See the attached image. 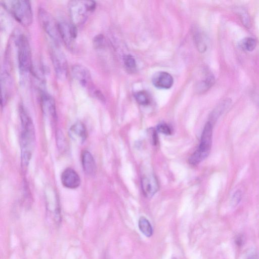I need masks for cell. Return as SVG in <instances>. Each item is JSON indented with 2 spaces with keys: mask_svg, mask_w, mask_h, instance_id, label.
Instances as JSON below:
<instances>
[{
  "mask_svg": "<svg viewBox=\"0 0 259 259\" xmlns=\"http://www.w3.org/2000/svg\"><path fill=\"white\" fill-rule=\"evenodd\" d=\"M21 123L20 146L21 162L23 167L28 165L31 157L35 142L34 128L31 118L25 108L21 105L19 108Z\"/></svg>",
  "mask_w": 259,
  "mask_h": 259,
  "instance_id": "obj_1",
  "label": "cell"
},
{
  "mask_svg": "<svg viewBox=\"0 0 259 259\" xmlns=\"http://www.w3.org/2000/svg\"><path fill=\"white\" fill-rule=\"evenodd\" d=\"M2 6L19 23L24 26H29L33 20L30 3L26 0H8L1 1Z\"/></svg>",
  "mask_w": 259,
  "mask_h": 259,
  "instance_id": "obj_2",
  "label": "cell"
},
{
  "mask_svg": "<svg viewBox=\"0 0 259 259\" xmlns=\"http://www.w3.org/2000/svg\"><path fill=\"white\" fill-rule=\"evenodd\" d=\"M95 8L96 3L94 1H70L68 9L71 22L76 27L83 25Z\"/></svg>",
  "mask_w": 259,
  "mask_h": 259,
  "instance_id": "obj_3",
  "label": "cell"
},
{
  "mask_svg": "<svg viewBox=\"0 0 259 259\" xmlns=\"http://www.w3.org/2000/svg\"><path fill=\"white\" fill-rule=\"evenodd\" d=\"M212 136V125L208 121L203 128L198 148L189 159L190 164L197 165L208 156L211 147Z\"/></svg>",
  "mask_w": 259,
  "mask_h": 259,
  "instance_id": "obj_4",
  "label": "cell"
},
{
  "mask_svg": "<svg viewBox=\"0 0 259 259\" xmlns=\"http://www.w3.org/2000/svg\"><path fill=\"white\" fill-rule=\"evenodd\" d=\"M18 48V60L21 74L26 75L32 70L31 53L29 41L23 34H20L16 40Z\"/></svg>",
  "mask_w": 259,
  "mask_h": 259,
  "instance_id": "obj_5",
  "label": "cell"
},
{
  "mask_svg": "<svg viewBox=\"0 0 259 259\" xmlns=\"http://www.w3.org/2000/svg\"><path fill=\"white\" fill-rule=\"evenodd\" d=\"M38 17L40 24L54 43L58 45L61 41L57 23L52 16L45 9L40 8L38 10Z\"/></svg>",
  "mask_w": 259,
  "mask_h": 259,
  "instance_id": "obj_6",
  "label": "cell"
},
{
  "mask_svg": "<svg viewBox=\"0 0 259 259\" xmlns=\"http://www.w3.org/2000/svg\"><path fill=\"white\" fill-rule=\"evenodd\" d=\"M51 58L57 77L60 80L66 79L67 75V62L63 52L58 45L55 44L51 49Z\"/></svg>",
  "mask_w": 259,
  "mask_h": 259,
  "instance_id": "obj_7",
  "label": "cell"
},
{
  "mask_svg": "<svg viewBox=\"0 0 259 259\" xmlns=\"http://www.w3.org/2000/svg\"><path fill=\"white\" fill-rule=\"evenodd\" d=\"M58 27L61 41L68 48L73 49L77 37V27L71 22L61 21Z\"/></svg>",
  "mask_w": 259,
  "mask_h": 259,
  "instance_id": "obj_8",
  "label": "cell"
},
{
  "mask_svg": "<svg viewBox=\"0 0 259 259\" xmlns=\"http://www.w3.org/2000/svg\"><path fill=\"white\" fill-rule=\"evenodd\" d=\"M41 110L45 116L51 121L57 119L56 107L55 100L49 93L41 91L40 97Z\"/></svg>",
  "mask_w": 259,
  "mask_h": 259,
  "instance_id": "obj_9",
  "label": "cell"
},
{
  "mask_svg": "<svg viewBox=\"0 0 259 259\" xmlns=\"http://www.w3.org/2000/svg\"><path fill=\"white\" fill-rule=\"evenodd\" d=\"M71 72L74 78L82 86L89 87L90 90L94 88L90 71L85 66L81 64H75L72 66Z\"/></svg>",
  "mask_w": 259,
  "mask_h": 259,
  "instance_id": "obj_10",
  "label": "cell"
},
{
  "mask_svg": "<svg viewBox=\"0 0 259 259\" xmlns=\"http://www.w3.org/2000/svg\"><path fill=\"white\" fill-rule=\"evenodd\" d=\"M141 187L144 195L147 198L152 197L158 190L159 184L153 174H145L141 177Z\"/></svg>",
  "mask_w": 259,
  "mask_h": 259,
  "instance_id": "obj_11",
  "label": "cell"
},
{
  "mask_svg": "<svg viewBox=\"0 0 259 259\" xmlns=\"http://www.w3.org/2000/svg\"><path fill=\"white\" fill-rule=\"evenodd\" d=\"M61 181L62 185L68 189H76L80 184V179L75 170L68 167L62 173Z\"/></svg>",
  "mask_w": 259,
  "mask_h": 259,
  "instance_id": "obj_12",
  "label": "cell"
},
{
  "mask_svg": "<svg viewBox=\"0 0 259 259\" xmlns=\"http://www.w3.org/2000/svg\"><path fill=\"white\" fill-rule=\"evenodd\" d=\"M152 83L159 89H168L173 84V78L171 75L166 72H159L155 73L152 77Z\"/></svg>",
  "mask_w": 259,
  "mask_h": 259,
  "instance_id": "obj_13",
  "label": "cell"
},
{
  "mask_svg": "<svg viewBox=\"0 0 259 259\" xmlns=\"http://www.w3.org/2000/svg\"><path fill=\"white\" fill-rule=\"evenodd\" d=\"M69 135L74 140L83 143L87 137V131L84 124L80 121L75 122L70 127Z\"/></svg>",
  "mask_w": 259,
  "mask_h": 259,
  "instance_id": "obj_14",
  "label": "cell"
},
{
  "mask_svg": "<svg viewBox=\"0 0 259 259\" xmlns=\"http://www.w3.org/2000/svg\"><path fill=\"white\" fill-rule=\"evenodd\" d=\"M81 161L84 172L89 176H94L96 171V165L92 154L87 150L82 151Z\"/></svg>",
  "mask_w": 259,
  "mask_h": 259,
  "instance_id": "obj_15",
  "label": "cell"
},
{
  "mask_svg": "<svg viewBox=\"0 0 259 259\" xmlns=\"http://www.w3.org/2000/svg\"><path fill=\"white\" fill-rule=\"evenodd\" d=\"M1 106H4L9 97L11 88L12 86V80L11 76L6 71H4L1 74Z\"/></svg>",
  "mask_w": 259,
  "mask_h": 259,
  "instance_id": "obj_16",
  "label": "cell"
},
{
  "mask_svg": "<svg viewBox=\"0 0 259 259\" xmlns=\"http://www.w3.org/2000/svg\"><path fill=\"white\" fill-rule=\"evenodd\" d=\"M232 103L230 98H226L219 103L213 110L209 116V120L212 125L214 124L218 118L230 107Z\"/></svg>",
  "mask_w": 259,
  "mask_h": 259,
  "instance_id": "obj_17",
  "label": "cell"
},
{
  "mask_svg": "<svg viewBox=\"0 0 259 259\" xmlns=\"http://www.w3.org/2000/svg\"><path fill=\"white\" fill-rule=\"evenodd\" d=\"M140 231L146 237H151L153 234V228L149 221L144 217L140 218L138 222Z\"/></svg>",
  "mask_w": 259,
  "mask_h": 259,
  "instance_id": "obj_18",
  "label": "cell"
},
{
  "mask_svg": "<svg viewBox=\"0 0 259 259\" xmlns=\"http://www.w3.org/2000/svg\"><path fill=\"white\" fill-rule=\"evenodd\" d=\"M256 44V41L254 38L248 37L242 40L241 46L243 50L251 52L255 49Z\"/></svg>",
  "mask_w": 259,
  "mask_h": 259,
  "instance_id": "obj_19",
  "label": "cell"
},
{
  "mask_svg": "<svg viewBox=\"0 0 259 259\" xmlns=\"http://www.w3.org/2000/svg\"><path fill=\"white\" fill-rule=\"evenodd\" d=\"M135 97L137 102L142 105H147L150 103V97L145 91H140L136 93Z\"/></svg>",
  "mask_w": 259,
  "mask_h": 259,
  "instance_id": "obj_20",
  "label": "cell"
},
{
  "mask_svg": "<svg viewBox=\"0 0 259 259\" xmlns=\"http://www.w3.org/2000/svg\"><path fill=\"white\" fill-rule=\"evenodd\" d=\"M124 63L126 68L133 71L136 68V63L134 58L131 55H127L124 58Z\"/></svg>",
  "mask_w": 259,
  "mask_h": 259,
  "instance_id": "obj_21",
  "label": "cell"
},
{
  "mask_svg": "<svg viewBox=\"0 0 259 259\" xmlns=\"http://www.w3.org/2000/svg\"><path fill=\"white\" fill-rule=\"evenodd\" d=\"M242 198V191L238 189L235 191L233 194L232 196L231 199V205L235 207L237 206L241 201Z\"/></svg>",
  "mask_w": 259,
  "mask_h": 259,
  "instance_id": "obj_22",
  "label": "cell"
},
{
  "mask_svg": "<svg viewBox=\"0 0 259 259\" xmlns=\"http://www.w3.org/2000/svg\"><path fill=\"white\" fill-rule=\"evenodd\" d=\"M157 130L161 133L166 135H169L171 134L170 127L166 123H160L157 126Z\"/></svg>",
  "mask_w": 259,
  "mask_h": 259,
  "instance_id": "obj_23",
  "label": "cell"
},
{
  "mask_svg": "<svg viewBox=\"0 0 259 259\" xmlns=\"http://www.w3.org/2000/svg\"><path fill=\"white\" fill-rule=\"evenodd\" d=\"M243 24L247 27L249 25V19L247 13L244 10H240L238 12Z\"/></svg>",
  "mask_w": 259,
  "mask_h": 259,
  "instance_id": "obj_24",
  "label": "cell"
},
{
  "mask_svg": "<svg viewBox=\"0 0 259 259\" xmlns=\"http://www.w3.org/2000/svg\"><path fill=\"white\" fill-rule=\"evenodd\" d=\"M235 242L238 245H241L243 243L242 237L240 236H238L236 238Z\"/></svg>",
  "mask_w": 259,
  "mask_h": 259,
  "instance_id": "obj_25",
  "label": "cell"
},
{
  "mask_svg": "<svg viewBox=\"0 0 259 259\" xmlns=\"http://www.w3.org/2000/svg\"><path fill=\"white\" fill-rule=\"evenodd\" d=\"M172 259H177L176 257H173Z\"/></svg>",
  "mask_w": 259,
  "mask_h": 259,
  "instance_id": "obj_26",
  "label": "cell"
}]
</instances>
